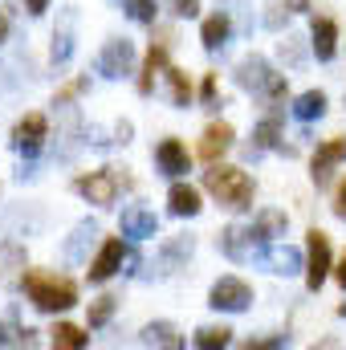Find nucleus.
I'll use <instances>...</instances> for the list:
<instances>
[{
	"label": "nucleus",
	"mask_w": 346,
	"mask_h": 350,
	"mask_svg": "<svg viewBox=\"0 0 346 350\" xmlns=\"http://www.w3.org/2000/svg\"><path fill=\"white\" fill-rule=\"evenodd\" d=\"M172 12L175 16H196L200 12V0H172Z\"/></svg>",
	"instance_id": "nucleus-30"
},
{
	"label": "nucleus",
	"mask_w": 346,
	"mask_h": 350,
	"mask_svg": "<svg viewBox=\"0 0 346 350\" xmlns=\"http://www.w3.org/2000/svg\"><path fill=\"white\" fill-rule=\"evenodd\" d=\"M245 241L253 245L249 228H237V224H232V228H224V232H220V249H224L228 257H241V253H245Z\"/></svg>",
	"instance_id": "nucleus-25"
},
{
	"label": "nucleus",
	"mask_w": 346,
	"mask_h": 350,
	"mask_svg": "<svg viewBox=\"0 0 346 350\" xmlns=\"http://www.w3.org/2000/svg\"><path fill=\"white\" fill-rule=\"evenodd\" d=\"M204 187L232 212H245L253 208V179L241 172V167H228V163H212V172H204Z\"/></svg>",
	"instance_id": "nucleus-2"
},
{
	"label": "nucleus",
	"mask_w": 346,
	"mask_h": 350,
	"mask_svg": "<svg viewBox=\"0 0 346 350\" xmlns=\"http://www.w3.org/2000/svg\"><path fill=\"white\" fill-rule=\"evenodd\" d=\"M200 98H204V102H212V98H216V74H208V78H204V86H200Z\"/></svg>",
	"instance_id": "nucleus-32"
},
{
	"label": "nucleus",
	"mask_w": 346,
	"mask_h": 350,
	"mask_svg": "<svg viewBox=\"0 0 346 350\" xmlns=\"http://www.w3.org/2000/svg\"><path fill=\"white\" fill-rule=\"evenodd\" d=\"M289 12H310V0H285Z\"/></svg>",
	"instance_id": "nucleus-33"
},
{
	"label": "nucleus",
	"mask_w": 346,
	"mask_h": 350,
	"mask_svg": "<svg viewBox=\"0 0 346 350\" xmlns=\"http://www.w3.org/2000/svg\"><path fill=\"white\" fill-rule=\"evenodd\" d=\"M49 139V118L45 114H25L16 126H12V147L25 151V155H37Z\"/></svg>",
	"instance_id": "nucleus-6"
},
{
	"label": "nucleus",
	"mask_w": 346,
	"mask_h": 350,
	"mask_svg": "<svg viewBox=\"0 0 346 350\" xmlns=\"http://www.w3.org/2000/svg\"><path fill=\"white\" fill-rule=\"evenodd\" d=\"M45 8H49V0H29V12H33V16H41Z\"/></svg>",
	"instance_id": "nucleus-34"
},
{
	"label": "nucleus",
	"mask_w": 346,
	"mask_h": 350,
	"mask_svg": "<svg viewBox=\"0 0 346 350\" xmlns=\"http://www.w3.org/2000/svg\"><path fill=\"white\" fill-rule=\"evenodd\" d=\"M334 277H338V285H346V253H343V261L334 265Z\"/></svg>",
	"instance_id": "nucleus-35"
},
{
	"label": "nucleus",
	"mask_w": 346,
	"mask_h": 350,
	"mask_svg": "<svg viewBox=\"0 0 346 350\" xmlns=\"http://www.w3.org/2000/svg\"><path fill=\"white\" fill-rule=\"evenodd\" d=\"M343 159H346V135L326 139V143L314 151V159H310V167H314V183H318V187H326V183H330V172H334Z\"/></svg>",
	"instance_id": "nucleus-8"
},
{
	"label": "nucleus",
	"mask_w": 346,
	"mask_h": 350,
	"mask_svg": "<svg viewBox=\"0 0 346 350\" xmlns=\"http://www.w3.org/2000/svg\"><path fill=\"white\" fill-rule=\"evenodd\" d=\"M127 261V245H122V237H106L102 241V249H98V257L90 261V281H110L118 269Z\"/></svg>",
	"instance_id": "nucleus-7"
},
{
	"label": "nucleus",
	"mask_w": 346,
	"mask_h": 350,
	"mask_svg": "<svg viewBox=\"0 0 346 350\" xmlns=\"http://www.w3.org/2000/svg\"><path fill=\"white\" fill-rule=\"evenodd\" d=\"M228 342H232L228 326H200L196 330V347L200 350H216V347H228Z\"/></svg>",
	"instance_id": "nucleus-22"
},
{
	"label": "nucleus",
	"mask_w": 346,
	"mask_h": 350,
	"mask_svg": "<svg viewBox=\"0 0 346 350\" xmlns=\"http://www.w3.org/2000/svg\"><path fill=\"white\" fill-rule=\"evenodd\" d=\"M334 257H330V237L322 228H310L306 232V285L310 289H322V281L330 277Z\"/></svg>",
	"instance_id": "nucleus-3"
},
{
	"label": "nucleus",
	"mask_w": 346,
	"mask_h": 350,
	"mask_svg": "<svg viewBox=\"0 0 346 350\" xmlns=\"http://www.w3.org/2000/svg\"><path fill=\"white\" fill-rule=\"evenodd\" d=\"M131 66H135V45L127 37L122 41H106V49L98 57V70L106 78H122V74H131Z\"/></svg>",
	"instance_id": "nucleus-9"
},
{
	"label": "nucleus",
	"mask_w": 346,
	"mask_h": 350,
	"mask_svg": "<svg viewBox=\"0 0 346 350\" xmlns=\"http://www.w3.org/2000/svg\"><path fill=\"white\" fill-rule=\"evenodd\" d=\"M155 74H168V37L147 49L143 70H139V94H151L155 90Z\"/></svg>",
	"instance_id": "nucleus-13"
},
{
	"label": "nucleus",
	"mask_w": 346,
	"mask_h": 350,
	"mask_svg": "<svg viewBox=\"0 0 346 350\" xmlns=\"http://www.w3.org/2000/svg\"><path fill=\"white\" fill-rule=\"evenodd\" d=\"M114 301H118V297H114V293H102V297H94V301H90V330H98V326H106V322H110V314H114Z\"/></svg>",
	"instance_id": "nucleus-24"
},
{
	"label": "nucleus",
	"mask_w": 346,
	"mask_h": 350,
	"mask_svg": "<svg viewBox=\"0 0 346 350\" xmlns=\"http://www.w3.org/2000/svg\"><path fill=\"white\" fill-rule=\"evenodd\" d=\"M269 74H273V70H269L261 57L241 62V86H245V90H257V94H261V90H265V82H269Z\"/></svg>",
	"instance_id": "nucleus-20"
},
{
	"label": "nucleus",
	"mask_w": 346,
	"mask_h": 350,
	"mask_svg": "<svg viewBox=\"0 0 346 350\" xmlns=\"http://www.w3.org/2000/svg\"><path fill=\"white\" fill-rule=\"evenodd\" d=\"M21 289L45 314H62V310L78 306V281H70L62 273H49V269H25L21 273Z\"/></svg>",
	"instance_id": "nucleus-1"
},
{
	"label": "nucleus",
	"mask_w": 346,
	"mask_h": 350,
	"mask_svg": "<svg viewBox=\"0 0 346 350\" xmlns=\"http://www.w3.org/2000/svg\"><path fill=\"white\" fill-rule=\"evenodd\" d=\"M143 342H159V347H183V338H179V330H175L172 322H151V326L143 330Z\"/></svg>",
	"instance_id": "nucleus-23"
},
{
	"label": "nucleus",
	"mask_w": 346,
	"mask_h": 350,
	"mask_svg": "<svg viewBox=\"0 0 346 350\" xmlns=\"http://www.w3.org/2000/svg\"><path fill=\"white\" fill-rule=\"evenodd\" d=\"M122 8H127L131 21H139V25H155V12H159L155 0H122Z\"/></svg>",
	"instance_id": "nucleus-26"
},
{
	"label": "nucleus",
	"mask_w": 346,
	"mask_h": 350,
	"mask_svg": "<svg viewBox=\"0 0 346 350\" xmlns=\"http://www.w3.org/2000/svg\"><path fill=\"white\" fill-rule=\"evenodd\" d=\"M228 33H232V21H228L224 12H212V16L204 21V29H200V41H204V49H220V45L228 41Z\"/></svg>",
	"instance_id": "nucleus-16"
},
{
	"label": "nucleus",
	"mask_w": 346,
	"mask_h": 350,
	"mask_svg": "<svg viewBox=\"0 0 346 350\" xmlns=\"http://www.w3.org/2000/svg\"><path fill=\"white\" fill-rule=\"evenodd\" d=\"M118 187H131V179H127V175H114L110 167H106V172H90V175H78V179H74V191L86 196L90 204H98V208L114 204Z\"/></svg>",
	"instance_id": "nucleus-4"
},
{
	"label": "nucleus",
	"mask_w": 346,
	"mask_h": 350,
	"mask_svg": "<svg viewBox=\"0 0 346 350\" xmlns=\"http://www.w3.org/2000/svg\"><path fill=\"white\" fill-rule=\"evenodd\" d=\"M168 208H172V216H196L204 204H200V191H196L191 183H172V191H168Z\"/></svg>",
	"instance_id": "nucleus-15"
},
{
	"label": "nucleus",
	"mask_w": 346,
	"mask_h": 350,
	"mask_svg": "<svg viewBox=\"0 0 346 350\" xmlns=\"http://www.w3.org/2000/svg\"><path fill=\"white\" fill-rule=\"evenodd\" d=\"M310 37H314V53H318V62H330V57L338 53V21H334V16H314Z\"/></svg>",
	"instance_id": "nucleus-11"
},
{
	"label": "nucleus",
	"mask_w": 346,
	"mask_h": 350,
	"mask_svg": "<svg viewBox=\"0 0 346 350\" xmlns=\"http://www.w3.org/2000/svg\"><path fill=\"white\" fill-rule=\"evenodd\" d=\"M82 90H86V78H70L66 86H62L57 94H53V106H66V102H70V98H78Z\"/></svg>",
	"instance_id": "nucleus-28"
},
{
	"label": "nucleus",
	"mask_w": 346,
	"mask_h": 350,
	"mask_svg": "<svg viewBox=\"0 0 346 350\" xmlns=\"http://www.w3.org/2000/svg\"><path fill=\"white\" fill-rule=\"evenodd\" d=\"M249 237H253V245H273V241H281V237H285V212H277V208L257 212Z\"/></svg>",
	"instance_id": "nucleus-12"
},
{
	"label": "nucleus",
	"mask_w": 346,
	"mask_h": 350,
	"mask_svg": "<svg viewBox=\"0 0 346 350\" xmlns=\"http://www.w3.org/2000/svg\"><path fill=\"white\" fill-rule=\"evenodd\" d=\"M334 216L346 220V179H338V187H334Z\"/></svg>",
	"instance_id": "nucleus-31"
},
{
	"label": "nucleus",
	"mask_w": 346,
	"mask_h": 350,
	"mask_svg": "<svg viewBox=\"0 0 346 350\" xmlns=\"http://www.w3.org/2000/svg\"><path fill=\"white\" fill-rule=\"evenodd\" d=\"M168 86H172V102L175 106H187L191 102V78H187V70H179V66H168Z\"/></svg>",
	"instance_id": "nucleus-21"
},
{
	"label": "nucleus",
	"mask_w": 346,
	"mask_h": 350,
	"mask_svg": "<svg viewBox=\"0 0 346 350\" xmlns=\"http://www.w3.org/2000/svg\"><path fill=\"white\" fill-rule=\"evenodd\" d=\"M122 237H155V212L127 208L122 212Z\"/></svg>",
	"instance_id": "nucleus-17"
},
{
	"label": "nucleus",
	"mask_w": 346,
	"mask_h": 350,
	"mask_svg": "<svg viewBox=\"0 0 346 350\" xmlns=\"http://www.w3.org/2000/svg\"><path fill=\"white\" fill-rule=\"evenodd\" d=\"M277 135H281V122L269 114V118H265V122L257 126V135H253V139H257L253 147H257V151H265V147H277Z\"/></svg>",
	"instance_id": "nucleus-27"
},
{
	"label": "nucleus",
	"mask_w": 346,
	"mask_h": 350,
	"mask_svg": "<svg viewBox=\"0 0 346 350\" xmlns=\"http://www.w3.org/2000/svg\"><path fill=\"white\" fill-rule=\"evenodd\" d=\"M155 159H159V167L168 175H183L191 167V155H187V147H183L179 139H163V143L155 147Z\"/></svg>",
	"instance_id": "nucleus-14"
},
{
	"label": "nucleus",
	"mask_w": 346,
	"mask_h": 350,
	"mask_svg": "<svg viewBox=\"0 0 346 350\" xmlns=\"http://www.w3.org/2000/svg\"><path fill=\"white\" fill-rule=\"evenodd\" d=\"M49 342L57 350H82L90 347V334L82 330V326H70V322H57L53 330H49Z\"/></svg>",
	"instance_id": "nucleus-18"
},
{
	"label": "nucleus",
	"mask_w": 346,
	"mask_h": 350,
	"mask_svg": "<svg viewBox=\"0 0 346 350\" xmlns=\"http://www.w3.org/2000/svg\"><path fill=\"white\" fill-rule=\"evenodd\" d=\"M232 126L228 122H208V131H204V139H200V147H196V155L204 159V163H220V155L232 147Z\"/></svg>",
	"instance_id": "nucleus-10"
},
{
	"label": "nucleus",
	"mask_w": 346,
	"mask_h": 350,
	"mask_svg": "<svg viewBox=\"0 0 346 350\" xmlns=\"http://www.w3.org/2000/svg\"><path fill=\"white\" fill-rule=\"evenodd\" d=\"M293 114H297L302 122H314V118H322V114H326V94H322V90H306V94L293 102Z\"/></svg>",
	"instance_id": "nucleus-19"
},
{
	"label": "nucleus",
	"mask_w": 346,
	"mask_h": 350,
	"mask_svg": "<svg viewBox=\"0 0 346 350\" xmlns=\"http://www.w3.org/2000/svg\"><path fill=\"white\" fill-rule=\"evenodd\" d=\"M8 37V12H0V41Z\"/></svg>",
	"instance_id": "nucleus-36"
},
{
	"label": "nucleus",
	"mask_w": 346,
	"mask_h": 350,
	"mask_svg": "<svg viewBox=\"0 0 346 350\" xmlns=\"http://www.w3.org/2000/svg\"><path fill=\"white\" fill-rule=\"evenodd\" d=\"M249 301H253V285H249V281H241V277H220V281L212 285V293H208V306L228 310V314L249 310Z\"/></svg>",
	"instance_id": "nucleus-5"
},
{
	"label": "nucleus",
	"mask_w": 346,
	"mask_h": 350,
	"mask_svg": "<svg viewBox=\"0 0 346 350\" xmlns=\"http://www.w3.org/2000/svg\"><path fill=\"white\" fill-rule=\"evenodd\" d=\"M269 261H273V269H277V273H293V269H297V253H289V249H273V257H269Z\"/></svg>",
	"instance_id": "nucleus-29"
}]
</instances>
